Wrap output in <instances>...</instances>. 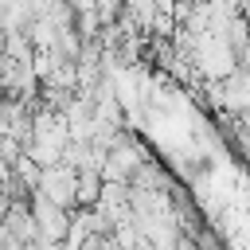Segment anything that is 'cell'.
I'll list each match as a JSON object with an SVG mask.
<instances>
[{"mask_svg": "<svg viewBox=\"0 0 250 250\" xmlns=\"http://www.w3.org/2000/svg\"><path fill=\"white\" fill-rule=\"evenodd\" d=\"M35 191H43L47 199H55V203H62V207H78V168L66 164V160L47 164V168L39 172V188H35Z\"/></svg>", "mask_w": 250, "mask_h": 250, "instance_id": "2", "label": "cell"}, {"mask_svg": "<svg viewBox=\"0 0 250 250\" xmlns=\"http://www.w3.org/2000/svg\"><path fill=\"white\" fill-rule=\"evenodd\" d=\"M27 203H31V215H35V242L39 246H59L66 238V227H70V207L47 199L43 191H31Z\"/></svg>", "mask_w": 250, "mask_h": 250, "instance_id": "1", "label": "cell"}]
</instances>
